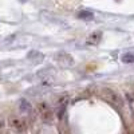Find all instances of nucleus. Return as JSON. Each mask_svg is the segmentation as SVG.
I'll list each match as a JSON object with an SVG mask.
<instances>
[{
    "mask_svg": "<svg viewBox=\"0 0 134 134\" xmlns=\"http://www.w3.org/2000/svg\"><path fill=\"white\" fill-rule=\"evenodd\" d=\"M124 63H134V54L133 52H126L121 57Z\"/></svg>",
    "mask_w": 134,
    "mask_h": 134,
    "instance_id": "9",
    "label": "nucleus"
},
{
    "mask_svg": "<svg viewBox=\"0 0 134 134\" xmlns=\"http://www.w3.org/2000/svg\"><path fill=\"white\" fill-rule=\"evenodd\" d=\"M76 18L88 21V20H93V19H94V14L91 12V11H86V9H83V11H81V12H78Z\"/></svg>",
    "mask_w": 134,
    "mask_h": 134,
    "instance_id": "8",
    "label": "nucleus"
},
{
    "mask_svg": "<svg viewBox=\"0 0 134 134\" xmlns=\"http://www.w3.org/2000/svg\"><path fill=\"white\" fill-rule=\"evenodd\" d=\"M27 58H28L32 63H40V62L43 60V58H44V57H43V54H42V52L34 50V51H30V52H28Z\"/></svg>",
    "mask_w": 134,
    "mask_h": 134,
    "instance_id": "6",
    "label": "nucleus"
},
{
    "mask_svg": "<svg viewBox=\"0 0 134 134\" xmlns=\"http://www.w3.org/2000/svg\"><path fill=\"white\" fill-rule=\"evenodd\" d=\"M100 39H102V32L100 31L93 32L91 35L87 38V44H90V46H97V44L100 42Z\"/></svg>",
    "mask_w": 134,
    "mask_h": 134,
    "instance_id": "5",
    "label": "nucleus"
},
{
    "mask_svg": "<svg viewBox=\"0 0 134 134\" xmlns=\"http://www.w3.org/2000/svg\"><path fill=\"white\" fill-rule=\"evenodd\" d=\"M9 126L16 131H26V129H27L26 121L23 118H19V117H11L9 118Z\"/></svg>",
    "mask_w": 134,
    "mask_h": 134,
    "instance_id": "2",
    "label": "nucleus"
},
{
    "mask_svg": "<svg viewBox=\"0 0 134 134\" xmlns=\"http://www.w3.org/2000/svg\"><path fill=\"white\" fill-rule=\"evenodd\" d=\"M55 59H57V62L63 67H70V66L74 64V58L67 52H59L57 57H55Z\"/></svg>",
    "mask_w": 134,
    "mask_h": 134,
    "instance_id": "3",
    "label": "nucleus"
},
{
    "mask_svg": "<svg viewBox=\"0 0 134 134\" xmlns=\"http://www.w3.org/2000/svg\"><path fill=\"white\" fill-rule=\"evenodd\" d=\"M39 113H40V117L44 122H51L52 118H54V113L46 103H42L39 106Z\"/></svg>",
    "mask_w": 134,
    "mask_h": 134,
    "instance_id": "4",
    "label": "nucleus"
},
{
    "mask_svg": "<svg viewBox=\"0 0 134 134\" xmlns=\"http://www.w3.org/2000/svg\"><path fill=\"white\" fill-rule=\"evenodd\" d=\"M100 97H102L105 100H107L110 105H113V106H115L118 109L122 106V98L114 90H110V88H102V90H100Z\"/></svg>",
    "mask_w": 134,
    "mask_h": 134,
    "instance_id": "1",
    "label": "nucleus"
},
{
    "mask_svg": "<svg viewBox=\"0 0 134 134\" xmlns=\"http://www.w3.org/2000/svg\"><path fill=\"white\" fill-rule=\"evenodd\" d=\"M19 110H20V113L28 114V113H31L32 106H31V103L28 102V100H26V99H20V102H19Z\"/></svg>",
    "mask_w": 134,
    "mask_h": 134,
    "instance_id": "7",
    "label": "nucleus"
}]
</instances>
